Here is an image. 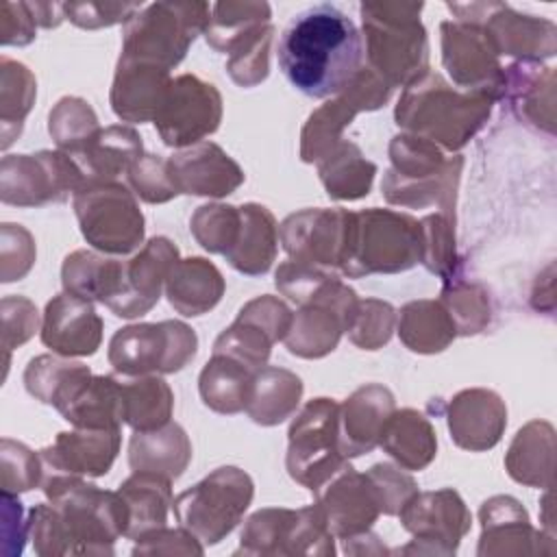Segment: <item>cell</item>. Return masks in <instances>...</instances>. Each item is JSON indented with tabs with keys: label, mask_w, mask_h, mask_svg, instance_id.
Listing matches in <instances>:
<instances>
[{
	"label": "cell",
	"mask_w": 557,
	"mask_h": 557,
	"mask_svg": "<svg viewBox=\"0 0 557 557\" xmlns=\"http://www.w3.org/2000/svg\"><path fill=\"white\" fill-rule=\"evenodd\" d=\"M48 131L57 148L74 157L98 135L100 126L89 102L76 96H65L50 111Z\"/></svg>",
	"instance_id": "obj_47"
},
{
	"label": "cell",
	"mask_w": 557,
	"mask_h": 557,
	"mask_svg": "<svg viewBox=\"0 0 557 557\" xmlns=\"http://www.w3.org/2000/svg\"><path fill=\"white\" fill-rule=\"evenodd\" d=\"M481 544L479 555L490 553H529L527 542L535 540L529 516L511 496H494L481 505Z\"/></svg>",
	"instance_id": "obj_35"
},
{
	"label": "cell",
	"mask_w": 557,
	"mask_h": 557,
	"mask_svg": "<svg viewBox=\"0 0 557 557\" xmlns=\"http://www.w3.org/2000/svg\"><path fill=\"white\" fill-rule=\"evenodd\" d=\"M120 259H107L94 250H74L61 268L63 289L85 300L107 305L120 285Z\"/></svg>",
	"instance_id": "obj_43"
},
{
	"label": "cell",
	"mask_w": 557,
	"mask_h": 557,
	"mask_svg": "<svg viewBox=\"0 0 557 557\" xmlns=\"http://www.w3.org/2000/svg\"><path fill=\"white\" fill-rule=\"evenodd\" d=\"M389 96L392 87L363 63L342 94L309 115L300 133V159L305 163H318L342 141V131L359 111H374L383 107Z\"/></svg>",
	"instance_id": "obj_13"
},
{
	"label": "cell",
	"mask_w": 557,
	"mask_h": 557,
	"mask_svg": "<svg viewBox=\"0 0 557 557\" xmlns=\"http://www.w3.org/2000/svg\"><path fill=\"white\" fill-rule=\"evenodd\" d=\"M553 426L540 420H533L524 429H520L505 457V468L509 476L524 485L548 487L553 479Z\"/></svg>",
	"instance_id": "obj_37"
},
{
	"label": "cell",
	"mask_w": 557,
	"mask_h": 557,
	"mask_svg": "<svg viewBox=\"0 0 557 557\" xmlns=\"http://www.w3.org/2000/svg\"><path fill=\"white\" fill-rule=\"evenodd\" d=\"M170 85V70L120 57L111 87V109L120 120L131 124L154 122Z\"/></svg>",
	"instance_id": "obj_24"
},
{
	"label": "cell",
	"mask_w": 557,
	"mask_h": 557,
	"mask_svg": "<svg viewBox=\"0 0 557 557\" xmlns=\"http://www.w3.org/2000/svg\"><path fill=\"white\" fill-rule=\"evenodd\" d=\"M422 2H363L366 65L392 89L429 72V39L420 22Z\"/></svg>",
	"instance_id": "obj_4"
},
{
	"label": "cell",
	"mask_w": 557,
	"mask_h": 557,
	"mask_svg": "<svg viewBox=\"0 0 557 557\" xmlns=\"http://www.w3.org/2000/svg\"><path fill=\"white\" fill-rule=\"evenodd\" d=\"M41 487L57 509L65 555H111L113 542L126 535L128 509L117 492L72 474L44 476Z\"/></svg>",
	"instance_id": "obj_3"
},
{
	"label": "cell",
	"mask_w": 557,
	"mask_h": 557,
	"mask_svg": "<svg viewBox=\"0 0 557 557\" xmlns=\"http://www.w3.org/2000/svg\"><path fill=\"white\" fill-rule=\"evenodd\" d=\"M366 476L372 483L381 513L385 516H398L403 505L418 492L416 481L392 463H374Z\"/></svg>",
	"instance_id": "obj_59"
},
{
	"label": "cell",
	"mask_w": 557,
	"mask_h": 557,
	"mask_svg": "<svg viewBox=\"0 0 557 557\" xmlns=\"http://www.w3.org/2000/svg\"><path fill=\"white\" fill-rule=\"evenodd\" d=\"M178 261V248L168 237H152L146 246L122 261L120 287L109 300V309L117 318H137L148 313L165 287L172 265Z\"/></svg>",
	"instance_id": "obj_17"
},
{
	"label": "cell",
	"mask_w": 557,
	"mask_h": 557,
	"mask_svg": "<svg viewBox=\"0 0 557 557\" xmlns=\"http://www.w3.org/2000/svg\"><path fill=\"white\" fill-rule=\"evenodd\" d=\"M137 546L133 548L135 555H154V553H196L200 555L205 548L198 540L183 527V529H157L135 540Z\"/></svg>",
	"instance_id": "obj_62"
},
{
	"label": "cell",
	"mask_w": 557,
	"mask_h": 557,
	"mask_svg": "<svg viewBox=\"0 0 557 557\" xmlns=\"http://www.w3.org/2000/svg\"><path fill=\"white\" fill-rule=\"evenodd\" d=\"M400 342L422 355L442 352L455 337L457 326L442 300H411L396 315Z\"/></svg>",
	"instance_id": "obj_38"
},
{
	"label": "cell",
	"mask_w": 557,
	"mask_h": 557,
	"mask_svg": "<svg viewBox=\"0 0 557 557\" xmlns=\"http://www.w3.org/2000/svg\"><path fill=\"white\" fill-rule=\"evenodd\" d=\"M28 7L33 11V17H35L37 26L54 28L65 20L63 4H59V2H35V4L28 2Z\"/></svg>",
	"instance_id": "obj_64"
},
{
	"label": "cell",
	"mask_w": 557,
	"mask_h": 557,
	"mask_svg": "<svg viewBox=\"0 0 557 557\" xmlns=\"http://www.w3.org/2000/svg\"><path fill=\"white\" fill-rule=\"evenodd\" d=\"M237 315L259 324L274 339V344L285 339V335L292 326V318H294V313L289 311V307L283 300H278L276 296H268V294L257 296L250 302H246Z\"/></svg>",
	"instance_id": "obj_61"
},
{
	"label": "cell",
	"mask_w": 557,
	"mask_h": 557,
	"mask_svg": "<svg viewBox=\"0 0 557 557\" xmlns=\"http://www.w3.org/2000/svg\"><path fill=\"white\" fill-rule=\"evenodd\" d=\"M403 527L413 533L416 542L429 544L424 553L450 555L470 529V511L461 496L450 490L416 492L400 509Z\"/></svg>",
	"instance_id": "obj_16"
},
{
	"label": "cell",
	"mask_w": 557,
	"mask_h": 557,
	"mask_svg": "<svg viewBox=\"0 0 557 557\" xmlns=\"http://www.w3.org/2000/svg\"><path fill=\"white\" fill-rule=\"evenodd\" d=\"M422 257L420 222L392 209L346 213L339 270L350 278L394 274L413 268Z\"/></svg>",
	"instance_id": "obj_5"
},
{
	"label": "cell",
	"mask_w": 557,
	"mask_h": 557,
	"mask_svg": "<svg viewBox=\"0 0 557 557\" xmlns=\"http://www.w3.org/2000/svg\"><path fill=\"white\" fill-rule=\"evenodd\" d=\"M89 376L91 370L85 363L61 355H39L28 361L24 370V385L33 398L44 405H52L59 411Z\"/></svg>",
	"instance_id": "obj_40"
},
{
	"label": "cell",
	"mask_w": 557,
	"mask_h": 557,
	"mask_svg": "<svg viewBox=\"0 0 557 557\" xmlns=\"http://www.w3.org/2000/svg\"><path fill=\"white\" fill-rule=\"evenodd\" d=\"M41 342L61 357H89L102 342V318L91 300L57 294L44 311Z\"/></svg>",
	"instance_id": "obj_20"
},
{
	"label": "cell",
	"mask_w": 557,
	"mask_h": 557,
	"mask_svg": "<svg viewBox=\"0 0 557 557\" xmlns=\"http://www.w3.org/2000/svg\"><path fill=\"white\" fill-rule=\"evenodd\" d=\"M141 157V137L133 126L113 124L100 128L98 135L72 159L85 174V187L96 183H113L120 174H128Z\"/></svg>",
	"instance_id": "obj_28"
},
{
	"label": "cell",
	"mask_w": 557,
	"mask_h": 557,
	"mask_svg": "<svg viewBox=\"0 0 557 557\" xmlns=\"http://www.w3.org/2000/svg\"><path fill=\"white\" fill-rule=\"evenodd\" d=\"M220 120V91L194 74H181L172 78L165 102L154 117V126L165 146L183 150L215 133Z\"/></svg>",
	"instance_id": "obj_14"
},
{
	"label": "cell",
	"mask_w": 557,
	"mask_h": 557,
	"mask_svg": "<svg viewBox=\"0 0 557 557\" xmlns=\"http://www.w3.org/2000/svg\"><path fill=\"white\" fill-rule=\"evenodd\" d=\"M505 426L507 407L492 389H463L448 405V431L459 448L487 450L498 444Z\"/></svg>",
	"instance_id": "obj_25"
},
{
	"label": "cell",
	"mask_w": 557,
	"mask_h": 557,
	"mask_svg": "<svg viewBox=\"0 0 557 557\" xmlns=\"http://www.w3.org/2000/svg\"><path fill=\"white\" fill-rule=\"evenodd\" d=\"M209 17L211 4L207 2L146 4L124 24L122 59L170 70L183 61L196 35L205 33Z\"/></svg>",
	"instance_id": "obj_7"
},
{
	"label": "cell",
	"mask_w": 557,
	"mask_h": 557,
	"mask_svg": "<svg viewBox=\"0 0 557 557\" xmlns=\"http://www.w3.org/2000/svg\"><path fill=\"white\" fill-rule=\"evenodd\" d=\"M189 228L205 250L224 255L235 244L239 231V207L220 202L202 205L191 215Z\"/></svg>",
	"instance_id": "obj_51"
},
{
	"label": "cell",
	"mask_w": 557,
	"mask_h": 557,
	"mask_svg": "<svg viewBox=\"0 0 557 557\" xmlns=\"http://www.w3.org/2000/svg\"><path fill=\"white\" fill-rule=\"evenodd\" d=\"M339 405L333 398H313L289 426L287 472L302 487L318 492L348 466L337 444Z\"/></svg>",
	"instance_id": "obj_9"
},
{
	"label": "cell",
	"mask_w": 557,
	"mask_h": 557,
	"mask_svg": "<svg viewBox=\"0 0 557 557\" xmlns=\"http://www.w3.org/2000/svg\"><path fill=\"white\" fill-rule=\"evenodd\" d=\"M342 333H346V322L335 309L324 305H305L294 313L283 342L296 357L320 359L335 350Z\"/></svg>",
	"instance_id": "obj_39"
},
{
	"label": "cell",
	"mask_w": 557,
	"mask_h": 557,
	"mask_svg": "<svg viewBox=\"0 0 557 557\" xmlns=\"http://www.w3.org/2000/svg\"><path fill=\"white\" fill-rule=\"evenodd\" d=\"M379 446L405 470L426 468L437 453V437L431 422L416 409H400L389 416Z\"/></svg>",
	"instance_id": "obj_34"
},
{
	"label": "cell",
	"mask_w": 557,
	"mask_h": 557,
	"mask_svg": "<svg viewBox=\"0 0 557 557\" xmlns=\"http://www.w3.org/2000/svg\"><path fill=\"white\" fill-rule=\"evenodd\" d=\"M81 233L96 250L128 255L144 239V215L135 194L122 183H96L74 194Z\"/></svg>",
	"instance_id": "obj_11"
},
{
	"label": "cell",
	"mask_w": 557,
	"mask_h": 557,
	"mask_svg": "<svg viewBox=\"0 0 557 557\" xmlns=\"http://www.w3.org/2000/svg\"><path fill=\"white\" fill-rule=\"evenodd\" d=\"M255 376L257 372L242 361L213 352L198 379L200 398L218 413L233 416L246 411L252 396Z\"/></svg>",
	"instance_id": "obj_33"
},
{
	"label": "cell",
	"mask_w": 557,
	"mask_h": 557,
	"mask_svg": "<svg viewBox=\"0 0 557 557\" xmlns=\"http://www.w3.org/2000/svg\"><path fill=\"white\" fill-rule=\"evenodd\" d=\"M128 185L133 187L135 196L150 205L168 202L178 196L168 159H161L159 154H141L128 170Z\"/></svg>",
	"instance_id": "obj_56"
},
{
	"label": "cell",
	"mask_w": 557,
	"mask_h": 557,
	"mask_svg": "<svg viewBox=\"0 0 557 557\" xmlns=\"http://www.w3.org/2000/svg\"><path fill=\"white\" fill-rule=\"evenodd\" d=\"M394 329H396L394 307L385 300L366 298V300H359L346 333L355 346L363 350H376L389 342Z\"/></svg>",
	"instance_id": "obj_53"
},
{
	"label": "cell",
	"mask_w": 557,
	"mask_h": 557,
	"mask_svg": "<svg viewBox=\"0 0 557 557\" xmlns=\"http://www.w3.org/2000/svg\"><path fill=\"white\" fill-rule=\"evenodd\" d=\"M318 172L331 198L357 200L368 196L376 165L368 161L355 144L339 141L326 157L318 161Z\"/></svg>",
	"instance_id": "obj_44"
},
{
	"label": "cell",
	"mask_w": 557,
	"mask_h": 557,
	"mask_svg": "<svg viewBox=\"0 0 557 557\" xmlns=\"http://www.w3.org/2000/svg\"><path fill=\"white\" fill-rule=\"evenodd\" d=\"M37 22L28 2H2L0 41L2 46H26L35 39Z\"/></svg>",
	"instance_id": "obj_63"
},
{
	"label": "cell",
	"mask_w": 557,
	"mask_h": 557,
	"mask_svg": "<svg viewBox=\"0 0 557 557\" xmlns=\"http://www.w3.org/2000/svg\"><path fill=\"white\" fill-rule=\"evenodd\" d=\"M120 429H76L63 431L39 450L44 476H102L120 453Z\"/></svg>",
	"instance_id": "obj_19"
},
{
	"label": "cell",
	"mask_w": 557,
	"mask_h": 557,
	"mask_svg": "<svg viewBox=\"0 0 557 557\" xmlns=\"http://www.w3.org/2000/svg\"><path fill=\"white\" fill-rule=\"evenodd\" d=\"M276 287L298 307L305 305H324L335 309L344 322L346 331L357 311V294L339 281L337 274L326 272L324 268H313L296 261H285L276 270Z\"/></svg>",
	"instance_id": "obj_27"
},
{
	"label": "cell",
	"mask_w": 557,
	"mask_h": 557,
	"mask_svg": "<svg viewBox=\"0 0 557 557\" xmlns=\"http://www.w3.org/2000/svg\"><path fill=\"white\" fill-rule=\"evenodd\" d=\"M165 294L181 315H202L220 302L224 278L220 270L202 257L178 259L165 278Z\"/></svg>",
	"instance_id": "obj_30"
},
{
	"label": "cell",
	"mask_w": 557,
	"mask_h": 557,
	"mask_svg": "<svg viewBox=\"0 0 557 557\" xmlns=\"http://www.w3.org/2000/svg\"><path fill=\"white\" fill-rule=\"evenodd\" d=\"M59 413L76 429H120L122 381L115 376H89Z\"/></svg>",
	"instance_id": "obj_36"
},
{
	"label": "cell",
	"mask_w": 557,
	"mask_h": 557,
	"mask_svg": "<svg viewBox=\"0 0 557 557\" xmlns=\"http://www.w3.org/2000/svg\"><path fill=\"white\" fill-rule=\"evenodd\" d=\"M394 409V396L387 387L368 383L355 389L339 405L337 413V444L342 455L348 459L374 450Z\"/></svg>",
	"instance_id": "obj_23"
},
{
	"label": "cell",
	"mask_w": 557,
	"mask_h": 557,
	"mask_svg": "<svg viewBox=\"0 0 557 557\" xmlns=\"http://www.w3.org/2000/svg\"><path fill=\"white\" fill-rule=\"evenodd\" d=\"M278 226L274 215L257 202L239 207V231L235 244L224 252L226 261L242 274H265L276 257Z\"/></svg>",
	"instance_id": "obj_29"
},
{
	"label": "cell",
	"mask_w": 557,
	"mask_h": 557,
	"mask_svg": "<svg viewBox=\"0 0 557 557\" xmlns=\"http://www.w3.org/2000/svg\"><path fill=\"white\" fill-rule=\"evenodd\" d=\"M268 2H215L205 28L207 44L224 54L237 50L248 37L270 24Z\"/></svg>",
	"instance_id": "obj_42"
},
{
	"label": "cell",
	"mask_w": 557,
	"mask_h": 557,
	"mask_svg": "<svg viewBox=\"0 0 557 557\" xmlns=\"http://www.w3.org/2000/svg\"><path fill=\"white\" fill-rule=\"evenodd\" d=\"M191 459V444L183 426L168 422L154 431H135L128 444L133 472H154L178 479Z\"/></svg>",
	"instance_id": "obj_31"
},
{
	"label": "cell",
	"mask_w": 557,
	"mask_h": 557,
	"mask_svg": "<svg viewBox=\"0 0 557 557\" xmlns=\"http://www.w3.org/2000/svg\"><path fill=\"white\" fill-rule=\"evenodd\" d=\"M178 194L222 198L244 183L242 168L213 141H200L168 159Z\"/></svg>",
	"instance_id": "obj_21"
},
{
	"label": "cell",
	"mask_w": 557,
	"mask_h": 557,
	"mask_svg": "<svg viewBox=\"0 0 557 557\" xmlns=\"http://www.w3.org/2000/svg\"><path fill=\"white\" fill-rule=\"evenodd\" d=\"M392 168L383 176L381 189L389 205L422 209L437 205L450 218L461 157L446 159L433 141L403 133L389 144Z\"/></svg>",
	"instance_id": "obj_6"
},
{
	"label": "cell",
	"mask_w": 557,
	"mask_h": 557,
	"mask_svg": "<svg viewBox=\"0 0 557 557\" xmlns=\"http://www.w3.org/2000/svg\"><path fill=\"white\" fill-rule=\"evenodd\" d=\"M440 300L450 313L457 335H474L490 324V300L485 289L476 283L446 281Z\"/></svg>",
	"instance_id": "obj_50"
},
{
	"label": "cell",
	"mask_w": 557,
	"mask_h": 557,
	"mask_svg": "<svg viewBox=\"0 0 557 557\" xmlns=\"http://www.w3.org/2000/svg\"><path fill=\"white\" fill-rule=\"evenodd\" d=\"M2 311V348H4V376L9 368V355L13 348L28 342L39 329L37 307L24 296H4Z\"/></svg>",
	"instance_id": "obj_58"
},
{
	"label": "cell",
	"mask_w": 557,
	"mask_h": 557,
	"mask_svg": "<svg viewBox=\"0 0 557 557\" xmlns=\"http://www.w3.org/2000/svg\"><path fill=\"white\" fill-rule=\"evenodd\" d=\"M276 54L294 89L309 98H335L363 67V39L348 13L322 2L289 20Z\"/></svg>",
	"instance_id": "obj_1"
},
{
	"label": "cell",
	"mask_w": 557,
	"mask_h": 557,
	"mask_svg": "<svg viewBox=\"0 0 557 557\" xmlns=\"http://www.w3.org/2000/svg\"><path fill=\"white\" fill-rule=\"evenodd\" d=\"M346 209H305L283 220L278 239L292 261L313 268H339Z\"/></svg>",
	"instance_id": "obj_18"
},
{
	"label": "cell",
	"mask_w": 557,
	"mask_h": 557,
	"mask_svg": "<svg viewBox=\"0 0 557 557\" xmlns=\"http://www.w3.org/2000/svg\"><path fill=\"white\" fill-rule=\"evenodd\" d=\"M172 481L154 472H133L120 487L117 494L128 509V540H137L146 533L165 527L168 509L172 507Z\"/></svg>",
	"instance_id": "obj_32"
},
{
	"label": "cell",
	"mask_w": 557,
	"mask_h": 557,
	"mask_svg": "<svg viewBox=\"0 0 557 557\" xmlns=\"http://www.w3.org/2000/svg\"><path fill=\"white\" fill-rule=\"evenodd\" d=\"M83 187V170L63 150L2 157L0 198L4 205L41 207L48 202H61Z\"/></svg>",
	"instance_id": "obj_12"
},
{
	"label": "cell",
	"mask_w": 557,
	"mask_h": 557,
	"mask_svg": "<svg viewBox=\"0 0 557 557\" xmlns=\"http://www.w3.org/2000/svg\"><path fill=\"white\" fill-rule=\"evenodd\" d=\"M0 281L24 278L35 263V239L22 224L4 222L0 228Z\"/></svg>",
	"instance_id": "obj_57"
},
{
	"label": "cell",
	"mask_w": 557,
	"mask_h": 557,
	"mask_svg": "<svg viewBox=\"0 0 557 557\" xmlns=\"http://www.w3.org/2000/svg\"><path fill=\"white\" fill-rule=\"evenodd\" d=\"M174 396L170 385L154 376H131L122 381V420L133 431H154L170 422Z\"/></svg>",
	"instance_id": "obj_45"
},
{
	"label": "cell",
	"mask_w": 557,
	"mask_h": 557,
	"mask_svg": "<svg viewBox=\"0 0 557 557\" xmlns=\"http://www.w3.org/2000/svg\"><path fill=\"white\" fill-rule=\"evenodd\" d=\"M296 511L285 507H268L248 518L242 531L237 553L246 555H283L289 527Z\"/></svg>",
	"instance_id": "obj_48"
},
{
	"label": "cell",
	"mask_w": 557,
	"mask_h": 557,
	"mask_svg": "<svg viewBox=\"0 0 557 557\" xmlns=\"http://www.w3.org/2000/svg\"><path fill=\"white\" fill-rule=\"evenodd\" d=\"M141 4L131 2H65L63 11L70 22L81 28H102L128 22Z\"/></svg>",
	"instance_id": "obj_60"
},
{
	"label": "cell",
	"mask_w": 557,
	"mask_h": 557,
	"mask_svg": "<svg viewBox=\"0 0 557 557\" xmlns=\"http://www.w3.org/2000/svg\"><path fill=\"white\" fill-rule=\"evenodd\" d=\"M483 28L498 54L518 57L527 63L548 59L557 48V30L550 20L518 13L503 2L494 4Z\"/></svg>",
	"instance_id": "obj_26"
},
{
	"label": "cell",
	"mask_w": 557,
	"mask_h": 557,
	"mask_svg": "<svg viewBox=\"0 0 557 557\" xmlns=\"http://www.w3.org/2000/svg\"><path fill=\"white\" fill-rule=\"evenodd\" d=\"M272 346L274 339L259 324L237 315L235 322L228 329H224L215 339L213 352L233 357L248 366L250 370L259 372L261 368H265Z\"/></svg>",
	"instance_id": "obj_49"
},
{
	"label": "cell",
	"mask_w": 557,
	"mask_h": 557,
	"mask_svg": "<svg viewBox=\"0 0 557 557\" xmlns=\"http://www.w3.org/2000/svg\"><path fill=\"white\" fill-rule=\"evenodd\" d=\"M0 481L2 492L20 494L28 492L44 481L41 457L33 453L28 446L4 437L0 442Z\"/></svg>",
	"instance_id": "obj_54"
},
{
	"label": "cell",
	"mask_w": 557,
	"mask_h": 557,
	"mask_svg": "<svg viewBox=\"0 0 557 557\" xmlns=\"http://www.w3.org/2000/svg\"><path fill=\"white\" fill-rule=\"evenodd\" d=\"M442 63L457 87L487 91L494 98L503 91L505 70L483 24L446 20L440 24Z\"/></svg>",
	"instance_id": "obj_15"
},
{
	"label": "cell",
	"mask_w": 557,
	"mask_h": 557,
	"mask_svg": "<svg viewBox=\"0 0 557 557\" xmlns=\"http://www.w3.org/2000/svg\"><path fill=\"white\" fill-rule=\"evenodd\" d=\"M37 83L33 72L9 57L0 59V146L9 148L22 133L24 117L33 109Z\"/></svg>",
	"instance_id": "obj_46"
},
{
	"label": "cell",
	"mask_w": 557,
	"mask_h": 557,
	"mask_svg": "<svg viewBox=\"0 0 557 557\" xmlns=\"http://www.w3.org/2000/svg\"><path fill=\"white\" fill-rule=\"evenodd\" d=\"M252 494V479L244 470L222 466L194 487L181 492L174 498L172 509L181 527H185L200 544H218L237 527Z\"/></svg>",
	"instance_id": "obj_8"
},
{
	"label": "cell",
	"mask_w": 557,
	"mask_h": 557,
	"mask_svg": "<svg viewBox=\"0 0 557 557\" xmlns=\"http://www.w3.org/2000/svg\"><path fill=\"white\" fill-rule=\"evenodd\" d=\"M494 96L450 87L431 70L409 83L396 104V124L440 148L459 150L490 117Z\"/></svg>",
	"instance_id": "obj_2"
},
{
	"label": "cell",
	"mask_w": 557,
	"mask_h": 557,
	"mask_svg": "<svg viewBox=\"0 0 557 557\" xmlns=\"http://www.w3.org/2000/svg\"><path fill=\"white\" fill-rule=\"evenodd\" d=\"M318 490V505L324 511L329 529L337 537H355L366 533L381 513L376 494L366 474L346 466L329 483Z\"/></svg>",
	"instance_id": "obj_22"
},
{
	"label": "cell",
	"mask_w": 557,
	"mask_h": 557,
	"mask_svg": "<svg viewBox=\"0 0 557 557\" xmlns=\"http://www.w3.org/2000/svg\"><path fill=\"white\" fill-rule=\"evenodd\" d=\"M422 231V257L420 263L442 276L444 281H453L457 270V252H455V228L448 215L435 213L426 215L420 222Z\"/></svg>",
	"instance_id": "obj_52"
},
{
	"label": "cell",
	"mask_w": 557,
	"mask_h": 557,
	"mask_svg": "<svg viewBox=\"0 0 557 557\" xmlns=\"http://www.w3.org/2000/svg\"><path fill=\"white\" fill-rule=\"evenodd\" d=\"M272 39H274V26L268 24L228 54L226 70L237 85L255 87L268 76Z\"/></svg>",
	"instance_id": "obj_55"
},
{
	"label": "cell",
	"mask_w": 557,
	"mask_h": 557,
	"mask_svg": "<svg viewBox=\"0 0 557 557\" xmlns=\"http://www.w3.org/2000/svg\"><path fill=\"white\" fill-rule=\"evenodd\" d=\"M198 350L194 329L178 320L131 324L109 342V363L126 376L172 374L183 370Z\"/></svg>",
	"instance_id": "obj_10"
},
{
	"label": "cell",
	"mask_w": 557,
	"mask_h": 557,
	"mask_svg": "<svg viewBox=\"0 0 557 557\" xmlns=\"http://www.w3.org/2000/svg\"><path fill=\"white\" fill-rule=\"evenodd\" d=\"M302 396V381L285 370L265 366L255 376V387L246 413L261 426H274L287 420Z\"/></svg>",
	"instance_id": "obj_41"
}]
</instances>
